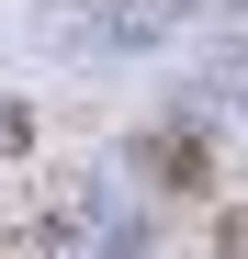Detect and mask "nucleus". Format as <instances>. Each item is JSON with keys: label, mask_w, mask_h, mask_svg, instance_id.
<instances>
[{"label": "nucleus", "mask_w": 248, "mask_h": 259, "mask_svg": "<svg viewBox=\"0 0 248 259\" xmlns=\"http://www.w3.org/2000/svg\"><path fill=\"white\" fill-rule=\"evenodd\" d=\"M147 169H158L170 192H203V181H215V158H203V136H158V147H147Z\"/></svg>", "instance_id": "obj_1"}, {"label": "nucleus", "mask_w": 248, "mask_h": 259, "mask_svg": "<svg viewBox=\"0 0 248 259\" xmlns=\"http://www.w3.org/2000/svg\"><path fill=\"white\" fill-rule=\"evenodd\" d=\"M215 259H248V203H237V214H215Z\"/></svg>", "instance_id": "obj_2"}, {"label": "nucleus", "mask_w": 248, "mask_h": 259, "mask_svg": "<svg viewBox=\"0 0 248 259\" xmlns=\"http://www.w3.org/2000/svg\"><path fill=\"white\" fill-rule=\"evenodd\" d=\"M0 147H23V113H0Z\"/></svg>", "instance_id": "obj_3"}]
</instances>
